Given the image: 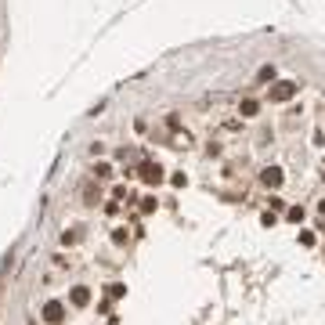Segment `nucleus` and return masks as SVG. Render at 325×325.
I'll use <instances>...</instances> for the list:
<instances>
[{
    "mask_svg": "<svg viewBox=\"0 0 325 325\" xmlns=\"http://www.w3.org/2000/svg\"><path fill=\"white\" fill-rule=\"evenodd\" d=\"M152 210H155V195H145L141 199V213H152Z\"/></svg>",
    "mask_w": 325,
    "mask_h": 325,
    "instance_id": "obj_15",
    "label": "nucleus"
},
{
    "mask_svg": "<svg viewBox=\"0 0 325 325\" xmlns=\"http://www.w3.org/2000/svg\"><path fill=\"white\" fill-rule=\"evenodd\" d=\"M40 314H44V321H47V325H65V321H69V307H65L62 300H47Z\"/></svg>",
    "mask_w": 325,
    "mask_h": 325,
    "instance_id": "obj_2",
    "label": "nucleus"
},
{
    "mask_svg": "<svg viewBox=\"0 0 325 325\" xmlns=\"http://www.w3.org/2000/svg\"><path fill=\"white\" fill-rule=\"evenodd\" d=\"M318 210H321V213H325V202H318Z\"/></svg>",
    "mask_w": 325,
    "mask_h": 325,
    "instance_id": "obj_19",
    "label": "nucleus"
},
{
    "mask_svg": "<svg viewBox=\"0 0 325 325\" xmlns=\"http://www.w3.org/2000/svg\"><path fill=\"white\" fill-rule=\"evenodd\" d=\"M127 238H130L127 228H116V231H112V242H116V246H127Z\"/></svg>",
    "mask_w": 325,
    "mask_h": 325,
    "instance_id": "obj_12",
    "label": "nucleus"
},
{
    "mask_svg": "<svg viewBox=\"0 0 325 325\" xmlns=\"http://www.w3.org/2000/svg\"><path fill=\"white\" fill-rule=\"evenodd\" d=\"M267 79H275V65H260V72H257V84H267Z\"/></svg>",
    "mask_w": 325,
    "mask_h": 325,
    "instance_id": "obj_11",
    "label": "nucleus"
},
{
    "mask_svg": "<svg viewBox=\"0 0 325 325\" xmlns=\"http://www.w3.org/2000/svg\"><path fill=\"white\" fill-rule=\"evenodd\" d=\"M84 202H87V206H98V202H101V188H98V181H87V184H84Z\"/></svg>",
    "mask_w": 325,
    "mask_h": 325,
    "instance_id": "obj_6",
    "label": "nucleus"
},
{
    "mask_svg": "<svg viewBox=\"0 0 325 325\" xmlns=\"http://www.w3.org/2000/svg\"><path fill=\"white\" fill-rule=\"evenodd\" d=\"M123 293H127V286H119V282H112V286H109V296H112V300H119Z\"/></svg>",
    "mask_w": 325,
    "mask_h": 325,
    "instance_id": "obj_14",
    "label": "nucleus"
},
{
    "mask_svg": "<svg viewBox=\"0 0 325 325\" xmlns=\"http://www.w3.org/2000/svg\"><path fill=\"white\" fill-rule=\"evenodd\" d=\"M286 217H289L293 224H304V217H307V213H304V206H289V210H286Z\"/></svg>",
    "mask_w": 325,
    "mask_h": 325,
    "instance_id": "obj_10",
    "label": "nucleus"
},
{
    "mask_svg": "<svg viewBox=\"0 0 325 325\" xmlns=\"http://www.w3.org/2000/svg\"><path fill=\"white\" fill-rule=\"evenodd\" d=\"M267 206H271V210H286V199H282V195H271Z\"/></svg>",
    "mask_w": 325,
    "mask_h": 325,
    "instance_id": "obj_16",
    "label": "nucleus"
},
{
    "mask_svg": "<svg viewBox=\"0 0 325 325\" xmlns=\"http://www.w3.org/2000/svg\"><path fill=\"white\" fill-rule=\"evenodd\" d=\"M163 174H167V170H163L159 163H141V170H138V177L145 184H163Z\"/></svg>",
    "mask_w": 325,
    "mask_h": 325,
    "instance_id": "obj_3",
    "label": "nucleus"
},
{
    "mask_svg": "<svg viewBox=\"0 0 325 325\" xmlns=\"http://www.w3.org/2000/svg\"><path fill=\"white\" fill-rule=\"evenodd\" d=\"M221 152H224V148H221L217 141H210V145H206V155H221Z\"/></svg>",
    "mask_w": 325,
    "mask_h": 325,
    "instance_id": "obj_18",
    "label": "nucleus"
},
{
    "mask_svg": "<svg viewBox=\"0 0 325 325\" xmlns=\"http://www.w3.org/2000/svg\"><path fill=\"white\" fill-rule=\"evenodd\" d=\"M69 304H72V307H87V304H91V289H87V286H72V289H69Z\"/></svg>",
    "mask_w": 325,
    "mask_h": 325,
    "instance_id": "obj_5",
    "label": "nucleus"
},
{
    "mask_svg": "<svg viewBox=\"0 0 325 325\" xmlns=\"http://www.w3.org/2000/svg\"><path fill=\"white\" fill-rule=\"evenodd\" d=\"M282 181H286L282 167H264V170H260V184H264V188H271V192H275V188H282Z\"/></svg>",
    "mask_w": 325,
    "mask_h": 325,
    "instance_id": "obj_4",
    "label": "nucleus"
},
{
    "mask_svg": "<svg viewBox=\"0 0 325 325\" xmlns=\"http://www.w3.org/2000/svg\"><path fill=\"white\" fill-rule=\"evenodd\" d=\"M112 177V167H109V163H98V167H94V181H109Z\"/></svg>",
    "mask_w": 325,
    "mask_h": 325,
    "instance_id": "obj_9",
    "label": "nucleus"
},
{
    "mask_svg": "<svg viewBox=\"0 0 325 325\" xmlns=\"http://www.w3.org/2000/svg\"><path fill=\"white\" fill-rule=\"evenodd\" d=\"M76 242H84V228H72L62 235V246H76Z\"/></svg>",
    "mask_w": 325,
    "mask_h": 325,
    "instance_id": "obj_8",
    "label": "nucleus"
},
{
    "mask_svg": "<svg viewBox=\"0 0 325 325\" xmlns=\"http://www.w3.org/2000/svg\"><path fill=\"white\" fill-rule=\"evenodd\" d=\"M257 112H260V101L242 98V105H238V116H242V119H250V116H257Z\"/></svg>",
    "mask_w": 325,
    "mask_h": 325,
    "instance_id": "obj_7",
    "label": "nucleus"
},
{
    "mask_svg": "<svg viewBox=\"0 0 325 325\" xmlns=\"http://www.w3.org/2000/svg\"><path fill=\"white\" fill-rule=\"evenodd\" d=\"M300 246H314V235L311 231H300Z\"/></svg>",
    "mask_w": 325,
    "mask_h": 325,
    "instance_id": "obj_17",
    "label": "nucleus"
},
{
    "mask_svg": "<svg viewBox=\"0 0 325 325\" xmlns=\"http://www.w3.org/2000/svg\"><path fill=\"white\" fill-rule=\"evenodd\" d=\"M167 130H170V134H181V119H177L174 112L167 116Z\"/></svg>",
    "mask_w": 325,
    "mask_h": 325,
    "instance_id": "obj_13",
    "label": "nucleus"
},
{
    "mask_svg": "<svg viewBox=\"0 0 325 325\" xmlns=\"http://www.w3.org/2000/svg\"><path fill=\"white\" fill-rule=\"evenodd\" d=\"M296 94H300V84H293V79H278V84L267 87V98H271V101H289V98H296Z\"/></svg>",
    "mask_w": 325,
    "mask_h": 325,
    "instance_id": "obj_1",
    "label": "nucleus"
}]
</instances>
